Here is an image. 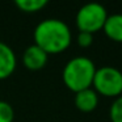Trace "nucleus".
I'll list each match as a JSON object with an SVG mask.
<instances>
[{"instance_id":"1","label":"nucleus","mask_w":122,"mask_h":122,"mask_svg":"<svg viewBox=\"0 0 122 122\" xmlns=\"http://www.w3.org/2000/svg\"><path fill=\"white\" fill-rule=\"evenodd\" d=\"M34 45L46 54H59L70 47L72 33L70 26L59 19H46L34 29Z\"/></svg>"},{"instance_id":"2","label":"nucleus","mask_w":122,"mask_h":122,"mask_svg":"<svg viewBox=\"0 0 122 122\" xmlns=\"http://www.w3.org/2000/svg\"><path fill=\"white\" fill-rule=\"evenodd\" d=\"M96 66L88 56H75L63 67L62 79L70 91L77 93L83 89L92 88Z\"/></svg>"},{"instance_id":"3","label":"nucleus","mask_w":122,"mask_h":122,"mask_svg":"<svg viewBox=\"0 0 122 122\" xmlns=\"http://www.w3.org/2000/svg\"><path fill=\"white\" fill-rule=\"evenodd\" d=\"M92 88L104 97L117 98L122 96V71L112 66L96 68Z\"/></svg>"},{"instance_id":"4","label":"nucleus","mask_w":122,"mask_h":122,"mask_svg":"<svg viewBox=\"0 0 122 122\" xmlns=\"http://www.w3.org/2000/svg\"><path fill=\"white\" fill-rule=\"evenodd\" d=\"M108 12L102 4L88 3L80 7L76 13V26L79 32H85L95 34L102 30L104 24L108 19Z\"/></svg>"},{"instance_id":"5","label":"nucleus","mask_w":122,"mask_h":122,"mask_svg":"<svg viewBox=\"0 0 122 122\" xmlns=\"http://www.w3.org/2000/svg\"><path fill=\"white\" fill-rule=\"evenodd\" d=\"M47 59L49 55L34 43L30 45L29 47H26V50L22 54V64L28 70H32V71L43 68L47 63Z\"/></svg>"},{"instance_id":"6","label":"nucleus","mask_w":122,"mask_h":122,"mask_svg":"<svg viewBox=\"0 0 122 122\" xmlns=\"http://www.w3.org/2000/svg\"><path fill=\"white\" fill-rule=\"evenodd\" d=\"M17 59L15 51L7 43L0 42V80L7 79L15 72Z\"/></svg>"},{"instance_id":"7","label":"nucleus","mask_w":122,"mask_h":122,"mask_svg":"<svg viewBox=\"0 0 122 122\" xmlns=\"http://www.w3.org/2000/svg\"><path fill=\"white\" fill-rule=\"evenodd\" d=\"M98 105V95L93 88H87L75 93V106L80 112L89 113L93 112Z\"/></svg>"},{"instance_id":"8","label":"nucleus","mask_w":122,"mask_h":122,"mask_svg":"<svg viewBox=\"0 0 122 122\" xmlns=\"http://www.w3.org/2000/svg\"><path fill=\"white\" fill-rule=\"evenodd\" d=\"M102 30L109 40L122 43V13H114L108 16Z\"/></svg>"},{"instance_id":"9","label":"nucleus","mask_w":122,"mask_h":122,"mask_svg":"<svg viewBox=\"0 0 122 122\" xmlns=\"http://www.w3.org/2000/svg\"><path fill=\"white\" fill-rule=\"evenodd\" d=\"M15 4L20 11L26 13H34L45 8L47 5V1L46 0H17Z\"/></svg>"},{"instance_id":"10","label":"nucleus","mask_w":122,"mask_h":122,"mask_svg":"<svg viewBox=\"0 0 122 122\" xmlns=\"http://www.w3.org/2000/svg\"><path fill=\"white\" fill-rule=\"evenodd\" d=\"M109 117L112 122H122V96L114 98L109 108Z\"/></svg>"},{"instance_id":"11","label":"nucleus","mask_w":122,"mask_h":122,"mask_svg":"<svg viewBox=\"0 0 122 122\" xmlns=\"http://www.w3.org/2000/svg\"><path fill=\"white\" fill-rule=\"evenodd\" d=\"M15 110L7 101H0V122H13Z\"/></svg>"},{"instance_id":"12","label":"nucleus","mask_w":122,"mask_h":122,"mask_svg":"<svg viewBox=\"0 0 122 122\" xmlns=\"http://www.w3.org/2000/svg\"><path fill=\"white\" fill-rule=\"evenodd\" d=\"M76 40H77V45L80 47H89L93 42V34L85 32H79Z\"/></svg>"}]
</instances>
